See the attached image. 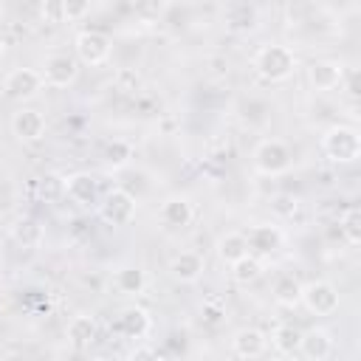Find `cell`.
I'll use <instances>...</instances> for the list:
<instances>
[{"mask_svg": "<svg viewBox=\"0 0 361 361\" xmlns=\"http://www.w3.org/2000/svg\"><path fill=\"white\" fill-rule=\"evenodd\" d=\"M65 195L79 206L99 203V180L90 172H73L65 178Z\"/></svg>", "mask_w": 361, "mask_h": 361, "instance_id": "9a60e30c", "label": "cell"}, {"mask_svg": "<svg viewBox=\"0 0 361 361\" xmlns=\"http://www.w3.org/2000/svg\"><path fill=\"white\" fill-rule=\"evenodd\" d=\"M11 133L23 144H34L45 135V116L34 107H20L11 113Z\"/></svg>", "mask_w": 361, "mask_h": 361, "instance_id": "8fae6325", "label": "cell"}, {"mask_svg": "<svg viewBox=\"0 0 361 361\" xmlns=\"http://www.w3.org/2000/svg\"><path fill=\"white\" fill-rule=\"evenodd\" d=\"M245 234V243H248V254H254V257H271V254H276L279 248H282V243H285V234H282V228L279 226H274V223H259V226H251L248 231H243Z\"/></svg>", "mask_w": 361, "mask_h": 361, "instance_id": "9c48e42d", "label": "cell"}, {"mask_svg": "<svg viewBox=\"0 0 361 361\" xmlns=\"http://www.w3.org/2000/svg\"><path fill=\"white\" fill-rule=\"evenodd\" d=\"M302 305L313 316H330L338 310V288L327 279H313L302 285Z\"/></svg>", "mask_w": 361, "mask_h": 361, "instance_id": "8992f818", "label": "cell"}, {"mask_svg": "<svg viewBox=\"0 0 361 361\" xmlns=\"http://www.w3.org/2000/svg\"><path fill=\"white\" fill-rule=\"evenodd\" d=\"M265 350H268V336L259 327H240L231 336V353L243 361H254L265 355Z\"/></svg>", "mask_w": 361, "mask_h": 361, "instance_id": "7c38bea8", "label": "cell"}, {"mask_svg": "<svg viewBox=\"0 0 361 361\" xmlns=\"http://www.w3.org/2000/svg\"><path fill=\"white\" fill-rule=\"evenodd\" d=\"M228 268H231V279H234L237 285H254V282L262 276V271H265L262 259L254 257V254H245L243 259H237V262L228 265Z\"/></svg>", "mask_w": 361, "mask_h": 361, "instance_id": "d4e9b609", "label": "cell"}, {"mask_svg": "<svg viewBox=\"0 0 361 361\" xmlns=\"http://www.w3.org/2000/svg\"><path fill=\"white\" fill-rule=\"evenodd\" d=\"M87 11H90V3H85V0H68V3H62V23L82 20Z\"/></svg>", "mask_w": 361, "mask_h": 361, "instance_id": "4dcf8cb0", "label": "cell"}, {"mask_svg": "<svg viewBox=\"0 0 361 361\" xmlns=\"http://www.w3.org/2000/svg\"><path fill=\"white\" fill-rule=\"evenodd\" d=\"M299 341H302V330L296 324H279L271 330V338H268V344L276 350V355H296Z\"/></svg>", "mask_w": 361, "mask_h": 361, "instance_id": "603a6c76", "label": "cell"}, {"mask_svg": "<svg viewBox=\"0 0 361 361\" xmlns=\"http://www.w3.org/2000/svg\"><path fill=\"white\" fill-rule=\"evenodd\" d=\"M322 149L333 164H355L361 158V135L350 124H333L322 135Z\"/></svg>", "mask_w": 361, "mask_h": 361, "instance_id": "7a4b0ae2", "label": "cell"}, {"mask_svg": "<svg viewBox=\"0 0 361 361\" xmlns=\"http://www.w3.org/2000/svg\"><path fill=\"white\" fill-rule=\"evenodd\" d=\"M127 361H161V355L149 347V344H138L133 353H130V358Z\"/></svg>", "mask_w": 361, "mask_h": 361, "instance_id": "1f68e13d", "label": "cell"}, {"mask_svg": "<svg viewBox=\"0 0 361 361\" xmlns=\"http://www.w3.org/2000/svg\"><path fill=\"white\" fill-rule=\"evenodd\" d=\"M338 228H341L344 240H347L353 248H355V245H361V212H358V206H350V209L341 214Z\"/></svg>", "mask_w": 361, "mask_h": 361, "instance_id": "4316f807", "label": "cell"}, {"mask_svg": "<svg viewBox=\"0 0 361 361\" xmlns=\"http://www.w3.org/2000/svg\"><path fill=\"white\" fill-rule=\"evenodd\" d=\"M206 271V262L197 251H180L169 259V276L180 285H195Z\"/></svg>", "mask_w": 361, "mask_h": 361, "instance_id": "4fadbf2b", "label": "cell"}, {"mask_svg": "<svg viewBox=\"0 0 361 361\" xmlns=\"http://www.w3.org/2000/svg\"><path fill=\"white\" fill-rule=\"evenodd\" d=\"M307 82L316 93L336 90L344 82V65L336 59H313L307 65Z\"/></svg>", "mask_w": 361, "mask_h": 361, "instance_id": "30bf717a", "label": "cell"}, {"mask_svg": "<svg viewBox=\"0 0 361 361\" xmlns=\"http://www.w3.org/2000/svg\"><path fill=\"white\" fill-rule=\"evenodd\" d=\"M254 71L265 79V82H285L296 73V54L290 45H282V42H268V45H259L257 54H254Z\"/></svg>", "mask_w": 361, "mask_h": 361, "instance_id": "6da1fadb", "label": "cell"}, {"mask_svg": "<svg viewBox=\"0 0 361 361\" xmlns=\"http://www.w3.org/2000/svg\"><path fill=\"white\" fill-rule=\"evenodd\" d=\"M39 14H42V20H48V23H62V3H45V6L39 8Z\"/></svg>", "mask_w": 361, "mask_h": 361, "instance_id": "d6a6232c", "label": "cell"}, {"mask_svg": "<svg viewBox=\"0 0 361 361\" xmlns=\"http://www.w3.org/2000/svg\"><path fill=\"white\" fill-rule=\"evenodd\" d=\"M93 361H107V358H93Z\"/></svg>", "mask_w": 361, "mask_h": 361, "instance_id": "d590c367", "label": "cell"}, {"mask_svg": "<svg viewBox=\"0 0 361 361\" xmlns=\"http://www.w3.org/2000/svg\"><path fill=\"white\" fill-rule=\"evenodd\" d=\"M251 161H254V169H257L259 175L274 178V175H282V172L290 169V149H288V144L279 141V138H262V141L254 147Z\"/></svg>", "mask_w": 361, "mask_h": 361, "instance_id": "277c9868", "label": "cell"}, {"mask_svg": "<svg viewBox=\"0 0 361 361\" xmlns=\"http://www.w3.org/2000/svg\"><path fill=\"white\" fill-rule=\"evenodd\" d=\"M39 90H42V76L37 68H14L3 79V93L8 99H17V102L34 99Z\"/></svg>", "mask_w": 361, "mask_h": 361, "instance_id": "ba28073f", "label": "cell"}, {"mask_svg": "<svg viewBox=\"0 0 361 361\" xmlns=\"http://www.w3.org/2000/svg\"><path fill=\"white\" fill-rule=\"evenodd\" d=\"M158 220H161L166 228H183V226H189V223L195 220V206H192L189 197L172 195V197H166V200L161 203Z\"/></svg>", "mask_w": 361, "mask_h": 361, "instance_id": "5bb4252c", "label": "cell"}, {"mask_svg": "<svg viewBox=\"0 0 361 361\" xmlns=\"http://www.w3.org/2000/svg\"><path fill=\"white\" fill-rule=\"evenodd\" d=\"M3 54H6V39L0 37V59H3Z\"/></svg>", "mask_w": 361, "mask_h": 361, "instance_id": "e575fe53", "label": "cell"}, {"mask_svg": "<svg viewBox=\"0 0 361 361\" xmlns=\"http://www.w3.org/2000/svg\"><path fill=\"white\" fill-rule=\"evenodd\" d=\"M200 313H203V322L206 324H220L226 319V302L220 296H209V299H203Z\"/></svg>", "mask_w": 361, "mask_h": 361, "instance_id": "f1b7e54d", "label": "cell"}, {"mask_svg": "<svg viewBox=\"0 0 361 361\" xmlns=\"http://www.w3.org/2000/svg\"><path fill=\"white\" fill-rule=\"evenodd\" d=\"M214 251H217V259H220L223 265H234L237 259H243V257L248 254L245 234H243V231H228V234H223V237L217 240Z\"/></svg>", "mask_w": 361, "mask_h": 361, "instance_id": "ffe728a7", "label": "cell"}, {"mask_svg": "<svg viewBox=\"0 0 361 361\" xmlns=\"http://www.w3.org/2000/svg\"><path fill=\"white\" fill-rule=\"evenodd\" d=\"M37 197L45 200V203H56L65 197V178L59 172H45L37 178Z\"/></svg>", "mask_w": 361, "mask_h": 361, "instance_id": "484cf974", "label": "cell"}, {"mask_svg": "<svg viewBox=\"0 0 361 361\" xmlns=\"http://www.w3.org/2000/svg\"><path fill=\"white\" fill-rule=\"evenodd\" d=\"M39 76H42V85L48 87H71L79 76V62L71 54H51L45 56Z\"/></svg>", "mask_w": 361, "mask_h": 361, "instance_id": "52a82bcc", "label": "cell"}, {"mask_svg": "<svg viewBox=\"0 0 361 361\" xmlns=\"http://www.w3.org/2000/svg\"><path fill=\"white\" fill-rule=\"evenodd\" d=\"M11 237H14V243L23 245V248H39L42 240H45V231H42V226H39L37 220L23 217V220H17V223L11 226Z\"/></svg>", "mask_w": 361, "mask_h": 361, "instance_id": "cb8c5ba5", "label": "cell"}, {"mask_svg": "<svg viewBox=\"0 0 361 361\" xmlns=\"http://www.w3.org/2000/svg\"><path fill=\"white\" fill-rule=\"evenodd\" d=\"M149 327H152V319H149V313H147L144 307H138V305L124 307V310L118 313V319H116V330H118L124 338H144V336L149 333Z\"/></svg>", "mask_w": 361, "mask_h": 361, "instance_id": "e0dca14e", "label": "cell"}, {"mask_svg": "<svg viewBox=\"0 0 361 361\" xmlns=\"http://www.w3.org/2000/svg\"><path fill=\"white\" fill-rule=\"evenodd\" d=\"M96 333H99L96 319L87 316V313H79V316H73V319L68 322L65 338H68V344H71L73 350H85V347H90V344L96 341Z\"/></svg>", "mask_w": 361, "mask_h": 361, "instance_id": "ac0fdd59", "label": "cell"}, {"mask_svg": "<svg viewBox=\"0 0 361 361\" xmlns=\"http://www.w3.org/2000/svg\"><path fill=\"white\" fill-rule=\"evenodd\" d=\"M130 155H133V149H130L127 141H113V144L104 147V161H107V166H113V169L124 166V164L130 161Z\"/></svg>", "mask_w": 361, "mask_h": 361, "instance_id": "83f0119b", "label": "cell"}, {"mask_svg": "<svg viewBox=\"0 0 361 361\" xmlns=\"http://www.w3.org/2000/svg\"><path fill=\"white\" fill-rule=\"evenodd\" d=\"M271 296L279 307H299L302 305V282L299 276L293 274H279L274 279V288H271Z\"/></svg>", "mask_w": 361, "mask_h": 361, "instance_id": "d6986e66", "label": "cell"}, {"mask_svg": "<svg viewBox=\"0 0 361 361\" xmlns=\"http://www.w3.org/2000/svg\"><path fill=\"white\" fill-rule=\"evenodd\" d=\"M333 336L324 330V327H313L307 333H302V341H299V353L305 361H327L333 355Z\"/></svg>", "mask_w": 361, "mask_h": 361, "instance_id": "2e32d148", "label": "cell"}, {"mask_svg": "<svg viewBox=\"0 0 361 361\" xmlns=\"http://www.w3.org/2000/svg\"><path fill=\"white\" fill-rule=\"evenodd\" d=\"M271 209H274V214L279 220H290L299 212V197H293V195H276L271 200Z\"/></svg>", "mask_w": 361, "mask_h": 361, "instance_id": "f546056e", "label": "cell"}, {"mask_svg": "<svg viewBox=\"0 0 361 361\" xmlns=\"http://www.w3.org/2000/svg\"><path fill=\"white\" fill-rule=\"evenodd\" d=\"M113 285H116V290L124 293V296H138V293H144V288H147V274H144V268H138V265H121V268L116 271V276H113Z\"/></svg>", "mask_w": 361, "mask_h": 361, "instance_id": "44dd1931", "label": "cell"}, {"mask_svg": "<svg viewBox=\"0 0 361 361\" xmlns=\"http://www.w3.org/2000/svg\"><path fill=\"white\" fill-rule=\"evenodd\" d=\"M223 20H226V25L231 28V31H254L259 23V11L254 8V6H248V3H234V6H228L226 8V14H223Z\"/></svg>", "mask_w": 361, "mask_h": 361, "instance_id": "7402d4cb", "label": "cell"}, {"mask_svg": "<svg viewBox=\"0 0 361 361\" xmlns=\"http://www.w3.org/2000/svg\"><path fill=\"white\" fill-rule=\"evenodd\" d=\"M73 54H76V62L82 65H90V68H99L110 59L113 54V42L104 31H96V28H82L76 37H73Z\"/></svg>", "mask_w": 361, "mask_h": 361, "instance_id": "3957f363", "label": "cell"}, {"mask_svg": "<svg viewBox=\"0 0 361 361\" xmlns=\"http://www.w3.org/2000/svg\"><path fill=\"white\" fill-rule=\"evenodd\" d=\"M271 361H299L296 355H276V358H271Z\"/></svg>", "mask_w": 361, "mask_h": 361, "instance_id": "836d02e7", "label": "cell"}, {"mask_svg": "<svg viewBox=\"0 0 361 361\" xmlns=\"http://www.w3.org/2000/svg\"><path fill=\"white\" fill-rule=\"evenodd\" d=\"M135 209H138V203H135V197L127 192V189H110L102 200H99V217L107 223V226H127V223H133V217H135Z\"/></svg>", "mask_w": 361, "mask_h": 361, "instance_id": "5b68a950", "label": "cell"}]
</instances>
